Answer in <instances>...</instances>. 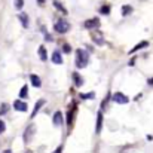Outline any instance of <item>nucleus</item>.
Here are the masks:
<instances>
[{
	"label": "nucleus",
	"mask_w": 153,
	"mask_h": 153,
	"mask_svg": "<svg viewBox=\"0 0 153 153\" xmlns=\"http://www.w3.org/2000/svg\"><path fill=\"white\" fill-rule=\"evenodd\" d=\"M43 104H45V100H40V101L37 102V104H36V107H34V110H33V114H31V117H34V116H36L37 110H39V108H40V107H42Z\"/></svg>",
	"instance_id": "obj_13"
},
{
	"label": "nucleus",
	"mask_w": 153,
	"mask_h": 153,
	"mask_svg": "<svg viewBox=\"0 0 153 153\" xmlns=\"http://www.w3.org/2000/svg\"><path fill=\"white\" fill-rule=\"evenodd\" d=\"M101 12L102 13H107V12H108V7H107V6H104V7L101 9Z\"/></svg>",
	"instance_id": "obj_21"
},
{
	"label": "nucleus",
	"mask_w": 153,
	"mask_h": 153,
	"mask_svg": "<svg viewBox=\"0 0 153 153\" xmlns=\"http://www.w3.org/2000/svg\"><path fill=\"white\" fill-rule=\"evenodd\" d=\"M27 92H28L27 86H22V88H21V92H19V97H21V98H25V97H27Z\"/></svg>",
	"instance_id": "obj_14"
},
{
	"label": "nucleus",
	"mask_w": 153,
	"mask_h": 153,
	"mask_svg": "<svg viewBox=\"0 0 153 153\" xmlns=\"http://www.w3.org/2000/svg\"><path fill=\"white\" fill-rule=\"evenodd\" d=\"M114 101L120 102V104H126V102H128V97H125L123 94L117 92V94H114Z\"/></svg>",
	"instance_id": "obj_5"
},
{
	"label": "nucleus",
	"mask_w": 153,
	"mask_h": 153,
	"mask_svg": "<svg viewBox=\"0 0 153 153\" xmlns=\"http://www.w3.org/2000/svg\"><path fill=\"white\" fill-rule=\"evenodd\" d=\"M15 4H16L18 9H21L22 7V0H15Z\"/></svg>",
	"instance_id": "obj_18"
},
{
	"label": "nucleus",
	"mask_w": 153,
	"mask_h": 153,
	"mask_svg": "<svg viewBox=\"0 0 153 153\" xmlns=\"http://www.w3.org/2000/svg\"><path fill=\"white\" fill-rule=\"evenodd\" d=\"M30 79H31V83H33V86L39 88V86L42 85V83H40V79H39L36 74H31V77H30Z\"/></svg>",
	"instance_id": "obj_9"
},
{
	"label": "nucleus",
	"mask_w": 153,
	"mask_h": 153,
	"mask_svg": "<svg viewBox=\"0 0 153 153\" xmlns=\"http://www.w3.org/2000/svg\"><path fill=\"white\" fill-rule=\"evenodd\" d=\"M33 134H34V125H30V126L25 129V132H24V141H25V143L31 141Z\"/></svg>",
	"instance_id": "obj_3"
},
{
	"label": "nucleus",
	"mask_w": 153,
	"mask_h": 153,
	"mask_svg": "<svg viewBox=\"0 0 153 153\" xmlns=\"http://www.w3.org/2000/svg\"><path fill=\"white\" fill-rule=\"evenodd\" d=\"M53 28H55L56 33H61V34H62V33H67V31L70 30V25H68V22H65V21H58Z\"/></svg>",
	"instance_id": "obj_2"
},
{
	"label": "nucleus",
	"mask_w": 153,
	"mask_h": 153,
	"mask_svg": "<svg viewBox=\"0 0 153 153\" xmlns=\"http://www.w3.org/2000/svg\"><path fill=\"white\" fill-rule=\"evenodd\" d=\"M149 45V42H141V43H138L135 48H132L131 51H129V53H132V52H135V51H138V49H141V48H146Z\"/></svg>",
	"instance_id": "obj_12"
},
{
	"label": "nucleus",
	"mask_w": 153,
	"mask_h": 153,
	"mask_svg": "<svg viewBox=\"0 0 153 153\" xmlns=\"http://www.w3.org/2000/svg\"><path fill=\"white\" fill-rule=\"evenodd\" d=\"M86 64H88V55L85 53V51L77 49V51H76V65H77L79 68H83Z\"/></svg>",
	"instance_id": "obj_1"
},
{
	"label": "nucleus",
	"mask_w": 153,
	"mask_h": 153,
	"mask_svg": "<svg viewBox=\"0 0 153 153\" xmlns=\"http://www.w3.org/2000/svg\"><path fill=\"white\" fill-rule=\"evenodd\" d=\"M39 52H40V56H42V59H46V52H45V48H43V46L39 49Z\"/></svg>",
	"instance_id": "obj_16"
},
{
	"label": "nucleus",
	"mask_w": 153,
	"mask_h": 153,
	"mask_svg": "<svg viewBox=\"0 0 153 153\" xmlns=\"http://www.w3.org/2000/svg\"><path fill=\"white\" fill-rule=\"evenodd\" d=\"M52 61H53L55 64H61V62H62V58H61L59 52H53V55H52Z\"/></svg>",
	"instance_id": "obj_8"
},
{
	"label": "nucleus",
	"mask_w": 153,
	"mask_h": 153,
	"mask_svg": "<svg viewBox=\"0 0 153 153\" xmlns=\"http://www.w3.org/2000/svg\"><path fill=\"white\" fill-rule=\"evenodd\" d=\"M13 108L18 110V111H25L27 110V104L22 101H15L13 102Z\"/></svg>",
	"instance_id": "obj_6"
},
{
	"label": "nucleus",
	"mask_w": 153,
	"mask_h": 153,
	"mask_svg": "<svg viewBox=\"0 0 153 153\" xmlns=\"http://www.w3.org/2000/svg\"><path fill=\"white\" fill-rule=\"evenodd\" d=\"M64 51H65V52H70V48H68V45H65V46H64Z\"/></svg>",
	"instance_id": "obj_22"
},
{
	"label": "nucleus",
	"mask_w": 153,
	"mask_h": 153,
	"mask_svg": "<svg viewBox=\"0 0 153 153\" xmlns=\"http://www.w3.org/2000/svg\"><path fill=\"white\" fill-rule=\"evenodd\" d=\"M61 122H62V114H61V111H56V113L53 114V125H55V126H59Z\"/></svg>",
	"instance_id": "obj_7"
},
{
	"label": "nucleus",
	"mask_w": 153,
	"mask_h": 153,
	"mask_svg": "<svg viewBox=\"0 0 153 153\" xmlns=\"http://www.w3.org/2000/svg\"><path fill=\"white\" fill-rule=\"evenodd\" d=\"M101 122H102V116L101 113H98V125H97V132L101 131Z\"/></svg>",
	"instance_id": "obj_15"
},
{
	"label": "nucleus",
	"mask_w": 153,
	"mask_h": 153,
	"mask_svg": "<svg viewBox=\"0 0 153 153\" xmlns=\"http://www.w3.org/2000/svg\"><path fill=\"white\" fill-rule=\"evenodd\" d=\"M4 128H6V125H4V122H1V120H0V134H1V132L4 131Z\"/></svg>",
	"instance_id": "obj_19"
},
{
	"label": "nucleus",
	"mask_w": 153,
	"mask_h": 153,
	"mask_svg": "<svg viewBox=\"0 0 153 153\" xmlns=\"http://www.w3.org/2000/svg\"><path fill=\"white\" fill-rule=\"evenodd\" d=\"M131 10H132V7H131V6H123V15H128Z\"/></svg>",
	"instance_id": "obj_17"
},
{
	"label": "nucleus",
	"mask_w": 153,
	"mask_h": 153,
	"mask_svg": "<svg viewBox=\"0 0 153 153\" xmlns=\"http://www.w3.org/2000/svg\"><path fill=\"white\" fill-rule=\"evenodd\" d=\"M92 39L98 43V45H102L104 43V40H102V36H101V33H94L92 34Z\"/></svg>",
	"instance_id": "obj_10"
},
{
	"label": "nucleus",
	"mask_w": 153,
	"mask_h": 153,
	"mask_svg": "<svg viewBox=\"0 0 153 153\" xmlns=\"http://www.w3.org/2000/svg\"><path fill=\"white\" fill-rule=\"evenodd\" d=\"M39 3H40V4H43V3H45V0H39Z\"/></svg>",
	"instance_id": "obj_23"
},
{
	"label": "nucleus",
	"mask_w": 153,
	"mask_h": 153,
	"mask_svg": "<svg viewBox=\"0 0 153 153\" xmlns=\"http://www.w3.org/2000/svg\"><path fill=\"white\" fill-rule=\"evenodd\" d=\"M6 110H7V105H6V104H3V107L0 108V114H1V113H6Z\"/></svg>",
	"instance_id": "obj_20"
},
{
	"label": "nucleus",
	"mask_w": 153,
	"mask_h": 153,
	"mask_svg": "<svg viewBox=\"0 0 153 153\" xmlns=\"http://www.w3.org/2000/svg\"><path fill=\"white\" fill-rule=\"evenodd\" d=\"M98 25H100V21H98L97 18H92V19L85 21V27H86V28H95V27H98Z\"/></svg>",
	"instance_id": "obj_4"
},
{
	"label": "nucleus",
	"mask_w": 153,
	"mask_h": 153,
	"mask_svg": "<svg viewBox=\"0 0 153 153\" xmlns=\"http://www.w3.org/2000/svg\"><path fill=\"white\" fill-rule=\"evenodd\" d=\"M73 79H74V83H76V86H82V83H83V79L77 74V73H74L73 74Z\"/></svg>",
	"instance_id": "obj_11"
}]
</instances>
